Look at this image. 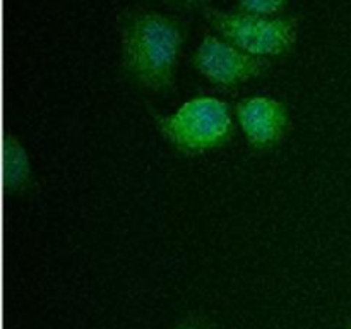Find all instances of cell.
Returning <instances> with one entry per match:
<instances>
[{
	"mask_svg": "<svg viewBox=\"0 0 351 329\" xmlns=\"http://www.w3.org/2000/svg\"><path fill=\"white\" fill-rule=\"evenodd\" d=\"M233 113L247 144L256 153L278 149L291 132L290 106L274 96H247L237 101Z\"/></svg>",
	"mask_w": 351,
	"mask_h": 329,
	"instance_id": "obj_5",
	"label": "cell"
},
{
	"mask_svg": "<svg viewBox=\"0 0 351 329\" xmlns=\"http://www.w3.org/2000/svg\"><path fill=\"white\" fill-rule=\"evenodd\" d=\"M192 67L219 91H235L252 79L263 77L273 60L240 50L216 33H206L191 57Z\"/></svg>",
	"mask_w": 351,
	"mask_h": 329,
	"instance_id": "obj_4",
	"label": "cell"
},
{
	"mask_svg": "<svg viewBox=\"0 0 351 329\" xmlns=\"http://www.w3.org/2000/svg\"><path fill=\"white\" fill-rule=\"evenodd\" d=\"M149 113L158 132L180 156L197 158L223 149L237 132L233 108L216 96H195L167 115L149 106Z\"/></svg>",
	"mask_w": 351,
	"mask_h": 329,
	"instance_id": "obj_2",
	"label": "cell"
},
{
	"mask_svg": "<svg viewBox=\"0 0 351 329\" xmlns=\"http://www.w3.org/2000/svg\"><path fill=\"white\" fill-rule=\"evenodd\" d=\"M175 329H215V326L209 319L201 317V315H189Z\"/></svg>",
	"mask_w": 351,
	"mask_h": 329,
	"instance_id": "obj_8",
	"label": "cell"
},
{
	"mask_svg": "<svg viewBox=\"0 0 351 329\" xmlns=\"http://www.w3.org/2000/svg\"><path fill=\"white\" fill-rule=\"evenodd\" d=\"M2 149V184L5 194L21 195L34 191L36 178L23 141L16 134L5 132Z\"/></svg>",
	"mask_w": 351,
	"mask_h": 329,
	"instance_id": "obj_6",
	"label": "cell"
},
{
	"mask_svg": "<svg viewBox=\"0 0 351 329\" xmlns=\"http://www.w3.org/2000/svg\"><path fill=\"white\" fill-rule=\"evenodd\" d=\"M202 12L216 34L250 55L276 60L297 48L300 17L295 14L261 16L215 7H206Z\"/></svg>",
	"mask_w": 351,
	"mask_h": 329,
	"instance_id": "obj_3",
	"label": "cell"
},
{
	"mask_svg": "<svg viewBox=\"0 0 351 329\" xmlns=\"http://www.w3.org/2000/svg\"><path fill=\"white\" fill-rule=\"evenodd\" d=\"M350 329H351V328H350Z\"/></svg>",
	"mask_w": 351,
	"mask_h": 329,
	"instance_id": "obj_10",
	"label": "cell"
},
{
	"mask_svg": "<svg viewBox=\"0 0 351 329\" xmlns=\"http://www.w3.org/2000/svg\"><path fill=\"white\" fill-rule=\"evenodd\" d=\"M288 0H237V10L261 16H280Z\"/></svg>",
	"mask_w": 351,
	"mask_h": 329,
	"instance_id": "obj_7",
	"label": "cell"
},
{
	"mask_svg": "<svg viewBox=\"0 0 351 329\" xmlns=\"http://www.w3.org/2000/svg\"><path fill=\"white\" fill-rule=\"evenodd\" d=\"M184 19L160 10L134 7L120 16V71L137 89L170 93L187 41Z\"/></svg>",
	"mask_w": 351,
	"mask_h": 329,
	"instance_id": "obj_1",
	"label": "cell"
},
{
	"mask_svg": "<svg viewBox=\"0 0 351 329\" xmlns=\"http://www.w3.org/2000/svg\"><path fill=\"white\" fill-rule=\"evenodd\" d=\"M175 9H206L213 0H160Z\"/></svg>",
	"mask_w": 351,
	"mask_h": 329,
	"instance_id": "obj_9",
	"label": "cell"
}]
</instances>
